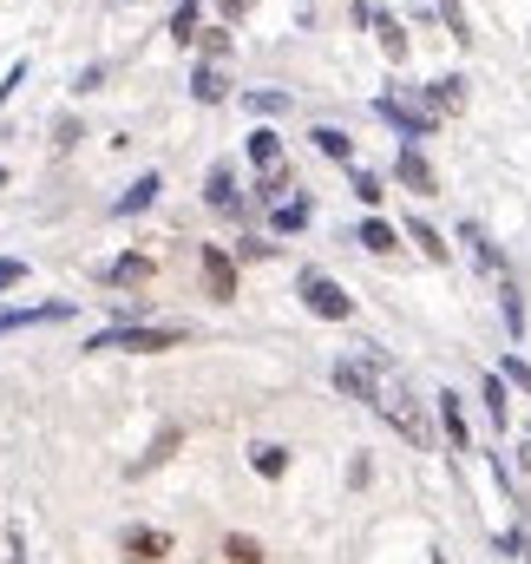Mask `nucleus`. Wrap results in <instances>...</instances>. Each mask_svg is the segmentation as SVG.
<instances>
[{
	"label": "nucleus",
	"mask_w": 531,
	"mask_h": 564,
	"mask_svg": "<svg viewBox=\"0 0 531 564\" xmlns=\"http://www.w3.org/2000/svg\"><path fill=\"white\" fill-rule=\"evenodd\" d=\"M295 295H302V308L322 315V322H348V315H355V295L335 276H322V270H302V276H295Z\"/></svg>",
	"instance_id": "7ed1b4c3"
},
{
	"label": "nucleus",
	"mask_w": 531,
	"mask_h": 564,
	"mask_svg": "<svg viewBox=\"0 0 531 564\" xmlns=\"http://www.w3.org/2000/svg\"><path fill=\"white\" fill-rule=\"evenodd\" d=\"M184 348V328H144V322H112L106 335L86 341V355H164Z\"/></svg>",
	"instance_id": "f03ea898"
},
{
	"label": "nucleus",
	"mask_w": 531,
	"mask_h": 564,
	"mask_svg": "<svg viewBox=\"0 0 531 564\" xmlns=\"http://www.w3.org/2000/svg\"><path fill=\"white\" fill-rule=\"evenodd\" d=\"M440 426H446L453 453H466V446H473V433H466V414H459V394H453V388L440 394Z\"/></svg>",
	"instance_id": "6ab92c4d"
},
{
	"label": "nucleus",
	"mask_w": 531,
	"mask_h": 564,
	"mask_svg": "<svg viewBox=\"0 0 531 564\" xmlns=\"http://www.w3.org/2000/svg\"><path fill=\"white\" fill-rule=\"evenodd\" d=\"M440 20H446V33H453V40H459V46H473V40H479V33H473V20H466V7H459V0H440Z\"/></svg>",
	"instance_id": "a878e982"
},
{
	"label": "nucleus",
	"mask_w": 531,
	"mask_h": 564,
	"mask_svg": "<svg viewBox=\"0 0 531 564\" xmlns=\"http://www.w3.org/2000/svg\"><path fill=\"white\" fill-rule=\"evenodd\" d=\"M204 204H210V210H224V217L237 210V164H230V158H217V164H210V177H204Z\"/></svg>",
	"instance_id": "9d476101"
},
{
	"label": "nucleus",
	"mask_w": 531,
	"mask_h": 564,
	"mask_svg": "<svg viewBox=\"0 0 531 564\" xmlns=\"http://www.w3.org/2000/svg\"><path fill=\"white\" fill-rule=\"evenodd\" d=\"M224 558L230 564H263V545H257L250 532H230V539H224Z\"/></svg>",
	"instance_id": "cd10ccee"
},
{
	"label": "nucleus",
	"mask_w": 531,
	"mask_h": 564,
	"mask_svg": "<svg viewBox=\"0 0 531 564\" xmlns=\"http://www.w3.org/2000/svg\"><path fill=\"white\" fill-rule=\"evenodd\" d=\"M158 191H164V177H158V171L132 177V191H126V197L112 204V217H138V210H151V204H158Z\"/></svg>",
	"instance_id": "ddd939ff"
},
{
	"label": "nucleus",
	"mask_w": 531,
	"mask_h": 564,
	"mask_svg": "<svg viewBox=\"0 0 531 564\" xmlns=\"http://www.w3.org/2000/svg\"><path fill=\"white\" fill-rule=\"evenodd\" d=\"M197 276H204V295L210 302H237V257L224 243H204L197 250Z\"/></svg>",
	"instance_id": "20e7f679"
},
{
	"label": "nucleus",
	"mask_w": 531,
	"mask_h": 564,
	"mask_svg": "<svg viewBox=\"0 0 531 564\" xmlns=\"http://www.w3.org/2000/svg\"><path fill=\"white\" fill-rule=\"evenodd\" d=\"M407 237L420 243V257H426V263H446V257H453V243H446V237H440L426 217H407Z\"/></svg>",
	"instance_id": "dca6fc26"
},
{
	"label": "nucleus",
	"mask_w": 531,
	"mask_h": 564,
	"mask_svg": "<svg viewBox=\"0 0 531 564\" xmlns=\"http://www.w3.org/2000/svg\"><path fill=\"white\" fill-rule=\"evenodd\" d=\"M355 243H361L368 257H388V250H400L394 224H381V217H368V224H355Z\"/></svg>",
	"instance_id": "a211bd4d"
},
{
	"label": "nucleus",
	"mask_w": 531,
	"mask_h": 564,
	"mask_svg": "<svg viewBox=\"0 0 531 564\" xmlns=\"http://www.w3.org/2000/svg\"><path fill=\"white\" fill-rule=\"evenodd\" d=\"M250 164H257V171H282V132H269V126H257V132H250Z\"/></svg>",
	"instance_id": "f3484780"
},
{
	"label": "nucleus",
	"mask_w": 531,
	"mask_h": 564,
	"mask_svg": "<svg viewBox=\"0 0 531 564\" xmlns=\"http://www.w3.org/2000/svg\"><path fill=\"white\" fill-rule=\"evenodd\" d=\"M375 112H381L407 144H420V139H433V132H440V119H433L426 106H407V99H394V93H388V99H375Z\"/></svg>",
	"instance_id": "39448f33"
},
{
	"label": "nucleus",
	"mask_w": 531,
	"mask_h": 564,
	"mask_svg": "<svg viewBox=\"0 0 531 564\" xmlns=\"http://www.w3.org/2000/svg\"><path fill=\"white\" fill-rule=\"evenodd\" d=\"M355 197H361V204H381V197H388V184H381L375 171H355Z\"/></svg>",
	"instance_id": "7c9ffc66"
},
{
	"label": "nucleus",
	"mask_w": 531,
	"mask_h": 564,
	"mask_svg": "<svg viewBox=\"0 0 531 564\" xmlns=\"http://www.w3.org/2000/svg\"><path fill=\"white\" fill-rule=\"evenodd\" d=\"M197 46H204V59H217V66H224L237 40H230V26H204V33H197Z\"/></svg>",
	"instance_id": "c85d7f7f"
},
{
	"label": "nucleus",
	"mask_w": 531,
	"mask_h": 564,
	"mask_svg": "<svg viewBox=\"0 0 531 564\" xmlns=\"http://www.w3.org/2000/svg\"><path fill=\"white\" fill-rule=\"evenodd\" d=\"M506 381H519V388L531 394V361H519V355H506Z\"/></svg>",
	"instance_id": "f704fd0d"
},
{
	"label": "nucleus",
	"mask_w": 531,
	"mask_h": 564,
	"mask_svg": "<svg viewBox=\"0 0 531 564\" xmlns=\"http://www.w3.org/2000/svg\"><path fill=\"white\" fill-rule=\"evenodd\" d=\"M20 86H26V59H13V73H7V86H0V106H7V99H13Z\"/></svg>",
	"instance_id": "c9c22d12"
},
{
	"label": "nucleus",
	"mask_w": 531,
	"mask_h": 564,
	"mask_svg": "<svg viewBox=\"0 0 531 564\" xmlns=\"http://www.w3.org/2000/svg\"><path fill=\"white\" fill-rule=\"evenodd\" d=\"M479 394H486V414H492V426L512 421V408H506V375H486V388H479Z\"/></svg>",
	"instance_id": "bb28decb"
},
{
	"label": "nucleus",
	"mask_w": 531,
	"mask_h": 564,
	"mask_svg": "<svg viewBox=\"0 0 531 564\" xmlns=\"http://www.w3.org/2000/svg\"><path fill=\"white\" fill-rule=\"evenodd\" d=\"M269 224L289 237V230H308V197H282L275 210H269Z\"/></svg>",
	"instance_id": "4be33fe9"
},
{
	"label": "nucleus",
	"mask_w": 531,
	"mask_h": 564,
	"mask_svg": "<svg viewBox=\"0 0 531 564\" xmlns=\"http://www.w3.org/2000/svg\"><path fill=\"white\" fill-rule=\"evenodd\" d=\"M394 177L413 191V197H433V191H440V177H433V164L420 158V144H400L394 151Z\"/></svg>",
	"instance_id": "0eeeda50"
},
{
	"label": "nucleus",
	"mask_w": 531,
	"mask_h": 564,
	"mask_svg": "<svg viewBox=\"0 0 531 564\" xmlns=\"http://www.w3.org/2000/svg\"><path fill=\"white\" fill-rule=\"evenodd\" d=\"M375 33H381V53H388V59H407V26H400L394 13H375Z\"/></svg>",
	"instance_id": "5701e85b"
},
{
	"label": "nucleus",
	"mask_w": 531,
	"mask_h": 564,
	"mask_svg": "<svg viewBox=\"0 0 531 564\" xmlns=\"http://www.w3.org/2000/svg\"><path fill=\"white\" fill-rule=\"evenodd\" d=\"M26 282V263L20 257H0V289H20Z\"/></svg>",
	"instance_id": "72a5a7b5"
},
{
	"label": "nucleus",
	"mask_w": 531,
	"mask_h": 564,
	"mask_svg": "<svg viewBox=\"0 0 531 564\" xmlns=\"http://www.w3.org/2000/svg\"><path fill=\"white\" fill-rule=\"evenodd\" d=\"M368 408H375L381 421L394 426L407 446H433V426H426V414H420V408L407 401V388H400L394 375H388V361L375 368V394H368Z\"/></svg>",
	"instance_id": "f257e3e1"
},
{
	"label": "nucleus",
	"mask_w": 531,
	"mask_h": 564,
	"mask_svg": "<svg viewBox=\"0 0 531 564\" xmlns=\"http://www.w3.org/2000/svg\"><path fill=\"white\" fill-rule=\"evenodd\" d=\"M119 545H126V558L132 564H164L171 558V532H158V525H126Z\"/></svg>",
	"instance_id": "423d86ee"
},
{
	"label": "nucleus",
	"mask_w": 531,
	"mask_h": 564,
	"mask_svg": "<svg viewBox=\"0 0 531 564\" xmlns=\"http://www.w3.org/2000/svg\"><path fill=\"white\" fill-rule=\"evenodd\" d=\"M66 315H73V302H46V308H0V335L33 328V322H66Z\"/></svg>",
	"instance_id": "4468645a"
},
{
	"label": "nucleus",
	"mask_w": 531,
	"mask_h": 564,
	"mask_svg": "<svg viewBox=\"0 0 531 564\" xmlns=\"http://www.w3.org/2000/svg\"><path fill=\"white\" fill-rule=\"evenodd\" d=\"M459 106H466V79H459V73L426 79V112H433V119H453Z\"/></svg>",
	"instance_id": "1a4fd4ad"
},
{
	"label": "nucleus",
	"mask_w": 531,
	"mask_h": 564,
	"mask_svg": "<svg viewBox=\"0 0 531 564\" xmlns=\"http://www.w3.org/2000/svg\"><path fill=\"white\" fill-rule=\"evenodd\" d=\"M263 257H269L263 237H237V263H263Z\"/></svg>",
	"instance_id": "473e14b6"
},
{
	"label": "nucleus",
	"mask_w": 531,
	"mask_h": 564,
	"mask_svg": "<svg viewBox=\"0 0 531 564\" xmlns=\"http://www.w3.org/2000/svg\"><path fill=\"white\" fill-rule=\"evenodd\" d=\"M197 33H204V26H197V0H184V7L171 13V40H177V46H191Z\"/></svg>",
	"instance_id": "c756f323"
},
{
	"label": "nucleus",
	"mask_w": 531,
	"mask_h": 564,
	"mask_svg": "<svg viewBox=\"0 0 531 564\" xmlns=\"http://www.w3.org/2000/svg\"><path fill=\"white\" fill-rule=\"evenodd\" d=\"M79 139H86V132H79L73 119H53V151H73Z\"/></svg>",
	"instance_id": "2f4dec72"
},
{
	"label": "nucleus",
	"mask_w": 531,
	"mask_h": 564,
	"mask_svg": "<svg viewBox=\"0 0 531 564\" xmlns=\"http://www.w3.org/2000/svg\"><path fill=\"white\" fill-rule=\"evenodd\" d=\"M308 139H315V151H322V158H335V164H355V139H348V132H335V126H315Z\"/></svg>",
	"instance_id": "412c9836"
},
{
	"label": "nucleus",
	"mask_w": 531,
	"mask_h": 564,
	"mask_svg": "<svg viewBox=\"0 0 531 564\" xmlns=\"http://www.w3.org/2000/svg\"><path fill=\"white\" fill-rule=\"evenodd\" d=\"M0 191H7V164H0Z\"/></svg>",
	"instance_id": "e433bc0d"
},
{
	"label": "nucleus",
	"mask_w": 531,
	"mask_h": 564,
	"mask_svg": "<svg viewBox=\"0 0 531 564\" xmlns=\"http://www.w3.org/2000/svg\"><path fill=\"white\" fill-rule=\"evenodd\" d=\"M112 7H119V0H112Z\"/></svg>",
	"instance_id": "4c0bfd02"
},
{
	"label": "nucleus",
	"mask_w": 531,
	"mask_h": 564,
	"mask_svg": "<svg viewBox=\"0 0 531 564\" xmlns=\"http://www.w3.org/2000/svg\"><path fill=\"white\" fill-rule=\"evenodd\" d=\"M459 243L473 250V263H479L486 276H499V282H506V257H499V243H492V237H486L479 224H459Z\"/></svg>",
	"instance_id": "9b49d317"
},
{
	"label": "nucleus",
	"mask_w": 531,
	"mask_h": 564,
	"mask_svg": "<svg viewBox=\"0 0 531 564\" xmlns=\"http://www.w3.org/2000/svg\"><path fill=\"white\" fill-rule=\"evenodd\" d=\"M243 106H250L257 119H275V112H289V93H275V86H257V93H243Z\"/></svg>",
	"instance_id": "393cba45"
},
{
	"label": "nucleus",
	"mask_w": 531,
	"mask_h": 564,
	"mask_svg": "<svg viewBox=\"0 0 531 564\" xmlns=\"http://www.w3.org/2000/svg\"><path fill=\"white\" fill-rule=\"evenodd\" d=\"M177 446H184V426H158V440H151V446H144V453L132 459V479H144L151 466H164V459H171Z\"/></svg>",
	"instance_id": "f8f14e48"
},
{
	"label": "nucleus",
	"mask_w": 531,
	"mask_h": 564,
	"mask_svg": "<svg viewBox=\"0 0 531 564\" xmlns=\"http://www.w3.org/2000/svg\"><path fill=\"white\" fill-rule=\"evenodd\" d=\"M191 99H197V106H224V99H230V73H224L217 59H197V73H191Z\"/></svg>",
	"instance_id": "6e6552de"
},
{
	"label": "nucleus",
	"mask_w": 531,
	"mask_h": 564,
	"mask_svg": "<svg viewBox=\"0 0 531 564\" xmlns=\"http://www.w3.org/2000/svg\"><path fill=\"white\" fill-rule=\"evenodd\" d=\"M499 308H506V328H512V341L525 335V302H519V282L506 276L499 282Z\"/></svg>",
	"instance_id": "b1692460"
},
{
	"label": "nucleus",
	"mask_w": 531,
	"mask_h": 564,
	"mask_svg": "<svg viewBox=\"0 0 531 564\" xmlns=\"http://www.w3.org/2000/svg\"><path fill=\"white\" fill-rule=\"evenodd\" d=\"M151 270H158L151 257H132V250H126V257H112V263L99 270V282H119V289H132V282H151Z\"/></svg>",
	"instance_id": "2eb2a0df"
},
{
	"label": "nucleus",
	"mask_w": 531,
	"mask_h": 564,
	"mask_svg": "<svg viewBox=\"0 0 531 564\" xmlns=\"http://www.w3.org/2000/svg\"><path fill=\"white\" fill-rule=\"evenodd\" d=\"M250 466H257V479H282V473H289V446L257 440V446H250Z\"/></svg>",
	"instance_id": "aec40b11"
}]
</instances>
